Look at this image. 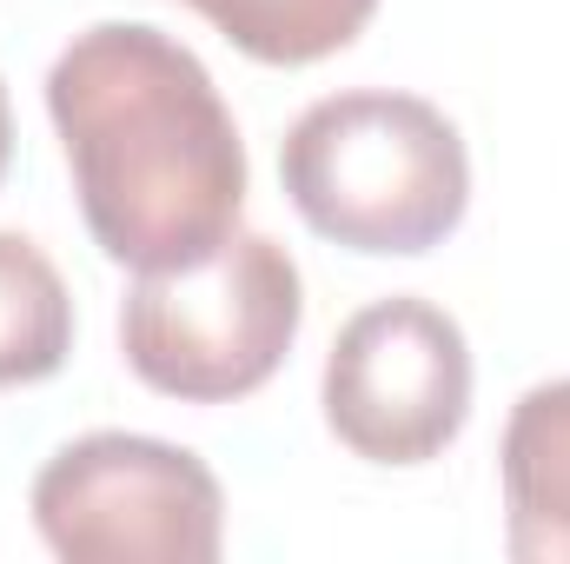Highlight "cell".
<instances>
[{"mask_svg": "<svg viewBox=\"0 0 570 564\" xmlns=\"http://www.w3.org/2000/svg\"><path fill=\"white\" fill-rule=\"evenodd\" d=\"M7 159H13V114H7V80H0V179H7Z\"/></svg>", "mask_w": 570, "mask_h": 564, "instance_id": "obj_9", "label": "cell"}, {"mask_svg": "<svg viewBox=\"0 0 570 564\" xmlns=\"http://www.w3.org/2000/svg\"><path fill=\"white\" fill-rule=\"evenodd\" d=\"M325 425L372 465H425L471 419L464 325L431 299H379L345 319L325 359Z\"/></svg>", "mask_w": 570, "mask_h": 564, "instance_id": "obj_5", "label": "cell"}, {"mask_svg": "<svg viewBox=\"0 0 570 564\" xmlns=\"http://www.w3.org/2000/svg\"><path fill=\"white\" fill-rule=\"evenodd\" d=\"M305 319L298 266L273 233H233L219 253L140 273L120 305L134 379L179 406H233L285 366Z\"/></svg>", "mask_w": 570, "mask_h": 564, "instance_id": "obj_3", "label": "cell"}, {"mask_svg": "<svg viewBox=\"0 0 570 564\" xmlns=\"http://www.w3.org/2000/svg\"><path fill=\"white\" fill-rule=\"evenodd\" d=\"M186 7L199 20H213L259 67H312V60H332L379 13V0H186Z\"/></svg>", "mask_w": 570, "mask_h": 564, "instance_id": "obj_8", "label": "cell"}, {"mask_svg": "<svg viewBox=\"0 0 570 564\" xmlns=\"http://www.w3.org/2000/svg\"><path fill=\"white\" fill-rule=\"evenodd\" d=\"M279 179L318 240L379 260H419L444 246L471 206L458 127L431 100L392 87L312 100L279 146Z\"/></svg>", "mask_w": 570, "mask_h": 564, "instance_id": "obj_2", "label": "cell"}, {"mask_svg": "<svg viewBox=\"0 0 570 564\" xmlns=\"http://www.w3.org/2000/svg\"><path fill=\"white\" fill-rule=\"evenodd\" d=\"M504 552L518 564H570V379L531 386L498 445Z\"/></svg>", "mask_w": 570, "mask_h": 564, "instance_id": "obj_6", "label": "cell"}, {"mask_svg": "<svg viewBox=\"0 0 570 564\" xmlns=\"http://www.w3.org/2000/svg\"><path fill=\"white\" fill-rule=\"evenodd\" d=\"M73 352V299L53 260L0 233V386H40L67 366Z\"/></svg>", "mask_w": 570, "mask_h": 564, "instance_id": "obj_7", "label": "cell"}, {"mask_svg": "<svg viewBox=\"0 0 570 564\" xmlns=\"http://www.w3.org/2000/svg\"><path fill=\"white\" fill-rule=\"evenodd\" d=\"M33 525L67 564H213L226 545V498L186 445L87 431L40 465Z\"/></svg>", "mask_w": 570, "mask_h": 564, "instance_id": "obj_4", "label": "cell"}, {"mask_svg": "<svg viewBox=\"0 0 570 564\" xmlns=\"http://www.w3.org/2000/svg\"><path fill=\"white\" fill-rule=\"evenodd\" d=\"M80 220L114 266L173 273L219 253L246 206V146L193 47L146 20H100L47 74Z\"/></svg>", "mask_w": 570, "mask_h": 564, "instance_id": "obj_1", "label": "cell"}]
</instances>
